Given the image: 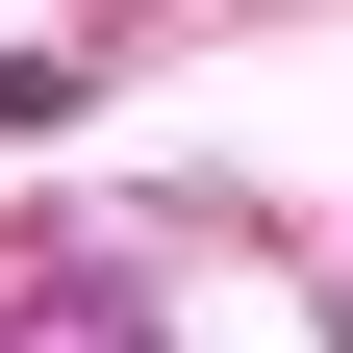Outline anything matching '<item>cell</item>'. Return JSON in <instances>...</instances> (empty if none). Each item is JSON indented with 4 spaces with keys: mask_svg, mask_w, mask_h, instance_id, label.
<instances>
[{
    "mask_svg": "<svg viewBox=\"0 0 353 353\" xmlns=\"http://www.w3.org/2000/svg\"><path fill=\"white\" fill-rule=\"evenodd\" d=\"M0 353H152V278H126V252H26V278H0Z\"/></svg>",
    "mask_w": 353,
    "mask_h": 353,
    "instance_id": "obj_1",
    "label": "cell"
},
{
    "mask_svg": "<svg viewBox=\"0 0 353 353\" xmlns=\"http://www.w3.org/2000/svg\"><path fill=\"white\" fill-rule=\"evenodd\" d=\"M328 353H353V328H328Z\"/></svg>",
    "mask_w": 353,
    "mask_h": 353,
    "instance_id": "obj_2",
    "label": "cell"
}]
</instances>
